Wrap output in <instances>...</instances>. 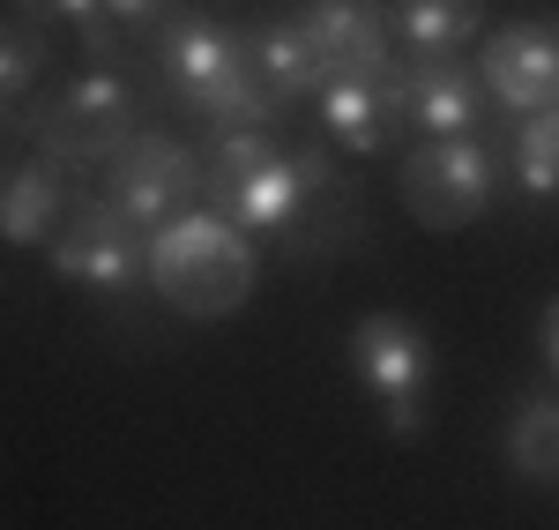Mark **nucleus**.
Masks as SVG:
<instances>
[{
    "instance_id": "f257e3e1",
    "label": "nucleus",
    "mask_w": 559,
    "mask_h": 530,
    "mask_svg": "<svg viewBox=\"0 0 559 530\" xmlns=\"http://www.w3.org/2000/svg\"><path fill=\"white\" fill-rule=\"evenodd\" d=\"M261 255L239 224H224L216 210H179L173 224L150 232V292L179 314V321H224L254 299Z\"/></svg>"
},
{
    "instance_id": "f03ea898",
    "label": "nucleus",
    "mask_w": 559,
    "mask_h": 530,
    "mask_svg": "<svg viewBox=\"0 0 559 530\" xmlns=\"http://www.w3.org/2000/svg\"><path fill=\"white\" fill-rule=\"evenodd\" d=\"M157 75L173 90L179 113H194L202 128H276V113L261 105L239 31L216 23L202 8H173V23L157 31Z\"/></svg>"
},
{
    "instance_id": "7ed1b4c3",
    "label": "nucleus",
    "mask_w": 559,
    "mask_h": 530,
    "mask_svg": "<svg viewBox=\"0 0 559 530\" xmlns=\"http://www.w3.org/2000/svg\"><path fill=\"white\" fill-rule=\"evenodd\" d=\"M500 142L485 134H440V142H411L403 157V210L426 232H463L500 202Z\"/></svg>"
},
{
    "instance_id": "20e7f679",
    "label": "nucleus",
    "mask_w": 559,
    "mask_h": 530,
    "mask_svg": "<svg viewBox=\"0 0 559 530\" xmlns=\"http://www.w3.org/2000/svg\"><path fill=\"white\" fill-rule=\"evenodd\" d=\"M142 128V90L120 68H90L83 83L52 90V105L31 113V142L45 157H60L68 173L83 165H112V150Z\"/></svg>"
},
{
    "instance_id": "39448f33",
    "label": "nucleus",
    "mask_w": 559,
    "mask_h": 530,
    "mask_svg": "<svg viewBox=\"0 0 559 530\" xmlns=\"http://www.w3.org/2000/svg\"><path fill=\"white\" fill-rule=\"evenodd\" d=\"M52 276L97 299H134L150 284V232L128 224L105 195H83L52 232Z\"/></svg>"
},
{
    "instance_id": "423d86ee",
    "label": "nucleus",
    "mask_w": 559,
    "mask_h": 530,
    "mask_svg": "<svg viewBox=\"0 0 559 530\" xmlns=\"http://www.w3.org/2000/svg\"><path fill=\"white\" fill-rule=\"evenodd\" d=\"M105 202L128 224H142V232H157L179 210H194L202 202V157H194V142H179L165 128H134L112 150V165H105Z\"/></svg>"
},
{
    "instance_id": "0eeeda50",
    "label": "nucleus",
    "mask_w": 559,
    "mask_h": 530,
    "mask_svg": "<svg viewBox=\"0 0 559 530\" xmlns=\"http://www.w3.org/2000/svg\"><path fill=\"white\" fill-rule=\"evenodd\" d=\"M388 105H395V128H411L418 142L485 134V120H492V97H485L471 60H395L388 68Z\"/></svg>"
},
{
    "instance_id": "6e6552de",
    "label": "nucleus",
    "mask_w": 559,
    "mask_h": 530,
    "mask_svg": "<svg viewBox=\"0 0 559 530\" xmlns=\"http://www.w3.org/2000/svg\"><path fill=\"white\" fill-rule=\"evenodd\" d=\"M477 83L492 97V113L530 120L559 105V23H508L477 38Z\"/></svg>"
},
{
    "instance_id": "1a4fd4ad",
    "label": "nucleus",
    "mask_w": 559,
    "mask_h": 530,
    "mask_svg": "<svg viewBox=\"0 0 559 530\" xmlns=\"http://www.w3.org/2000/svg\"><path fill=\"white\" fill-rule=\"evenodd\" d=\"M350 374L366 381V397H432V374H440V352L432 337L411 321V314H366L350 329Z\"/></svg>"
},
{
    "instance_id": "9d476101",
    "label": "nucleus",
    "mask_w": 559,
    "mask_h": 530,
    "mask_svg": "<svg viewBox=\"0 0 559 530\" xmlns=\"http://www.w3.org/2000/svg\"><path fill=\"white\" fill-rule=\"evenodd\" d=\"M299 173H306V210L292 217V232L276 239L284 262H329V255L358 247V239H366V217H358V187L336 173V157L313 150V142H299Z\"/></svg>"
},
{
    "instance_id": "9b49d317",
    "label": "nucleus",
    "mask_w": 559,
    "mask_h": 530,
    "mask_svg": "<svg viewBox=\"0 0 559 530\" xmlns=\"http://www.w3.org/2000/svg\"><path fill=\"white\" fill-rule=\"evenodd\" d=\"M292 23L306 31V45L321 52L329 75H381V68H395L388 0H299Z\"/></svg>"
},
{
    "instance_id": "f8f14e48",
    "label": "nucleus",
    "mask_w": 559,
    "mask_h": 530,
    "mask_svg": "<svg viewBox=\"0 0 559 530\" xmlns=\"http://www.w3.org/2000/svg\"><path fill=\"white\" fill-rule=\"evenodd\" d=\"M239 52H247V75H254V90H261L269 113H299V105H313L321 83H329L321 52L306 45V31L292 23V15H261V23H247V31H239Z\"/></svg>"
},
{
    "instance_id": "ddd939ff",
    "label": "nucleus",
    "mask_w": 559,
    "mask_h": 530,
    "mask_svg": "<svg viewBox=\"0 0 559 530\" xmlns=\"http://www.w3.org/2000/svg\"><path fill=\"white\" fill-rule=\"evenodd\" d=\"M75 202H83V195H75V173H68L60 157L31 150L23 165L0 173V239H8V247H52V232L68 224Z\"/></svg>"
},
{
    "instance_id": "4468645a",
    "label": "nucleus",
    "mask_w": 559,
    "mask_h": 530,
    "mask_svg": "<svg viewBox=\"0 0 559 530\" xmlns=\"http://www.w3.org/2000/svg\"><path fill=\"white\" fill-rule=\"evenodd\" d=\"M202 210H216L224 224H239L247 239H284V232H292V217L306 210L299 150H284L269 173H254V179H239V187H224V195H210Z\"/></svg>"
},
{
    "instance_id": "2eb2a0df",
    "label": "nucleus",
    "mask_w": 559,
    "mask_h": 530,
    "mask_svg": "<svg viewBox=\"0 0 559 530\" xmlns=\"http://www.w3.org/2000/svg\"><path fill=\"white\" fill-rule=\"evenodd\" d=\"M485 31V0H388V38L403 60H463Z\"/></svg>"
},
{
    "instance_id": "dca6fc26",
    "label": "nucleus",
    "mask_w": 559,
    "mask_h": 530,
    "mask_svg": "<svg viewBox=\"0 0 559 530\" xmlns=\"http://www.w3.org/2000/svg\"><path fill=\"white\" fill-rule=\"evenodd\" d=\"M313 113H321L329 142H344L350 157H373V150H388V134H395L388 68H381V75H329V83H321V97H313Z\"/></svg>"
},
{
    "instance_id": "f3484780",
    "label": "nucleus",
    "mask_w": 559,
    "mask_h": 530,
    "mask_svg": "<svg viewBox=\"0 0 559 530\" xmlns=\"http://www.w3.org/2000/svg\"><path fill=\"white\" fill-rule=\"evenodd\" d=\"M45 68H52V45L31 31V23H15V15H0V128L31 134V90L45 83Z\"/></svg>"
},
{
    "instance_id": "a211bd4d",
    "label": "nucleus",
    "mask_w": 559,
    "mask_h": 530,
    "mask_svg": "<svg viewBox=\"0 0 559 530\" xmlns=\"http://www.w3.org/2000/svg\"><path fill=\"white\" fill-rule=\"evenodd\" d=\"M194 157H202V202H210L224 187L269 173V165L284 157V142H276V128H210L194 142Z\"/></svg>"
},
{
    "instance_id": "6ab92c4d",
    "label": "nucleus",
    "mask_w": 559,
    "mask_h": 530,
    "mask_svg": "<svg viewBox=\"0 0 559 530\" xmlns=\"http://www.w3.org/2000/svg\"><path fill=\"white\" fill-rule=\"evenodd\" d=\"M508 471L530 486H559V397H522L508 419Z\"/></svg>"
},
{
    "instance_id": "aec40b11",
    "label": "nucleus",
    "mask_w": 559,
    "mask_h": 530,
    "mask_svg": "<svg viewBox=\"0 0 559 530\" xmlns=\"http://www.w3.org/2000/svg\"><path fill=\"white\" fill-rule=\"evenodd\" d=\"M500 150H508L500 165L515 173L522 195H530V202H552V195H559V105H552V113H530V120H515Z\"/></svg>"
},
{
    "instance_id": "412c9836",
    "label": "nucleus",
    "mask_w": 559,
    "mask_h": 530,
    "mask_svg": "<svg viewBox=\"0 0 559 530\" xmlns=\"http://www.w3.org/2000/svg\"><path fill=\"white\" fill-rule=\"evenodd\" d=\"M173 8H187V0H105V15H112L128 38H157V31L173 23Z\"/></svg>"
},
{
    "instance_id": "4be33fe9",
    "label": "nucleus",
    "mask_w": 559,
    "mask_h": 530,
    "mask_svg": "<svg viewBox=\"0 0 559 530\" xmlns=\"http://www.w3.org/2000/svg\"><path fill=\"white\" fill-rule=\"evenodd\" d=\"M75 45H83L90 68H120V52H128V31H120L112 15H97V23H83V31H75Z\"/></svg>"
},
{
    "instance_id": "5701e85b",
    "label": "nucleus",
    "mask_w": 559,
    "mask_h": 530,
    "mask_svg": "<svg viewBox=\"0 0 559 530\" xmlns=\"http://www.w3.org/2000/svg\"><path fill=\"white\" fill-rule=\"evenodd\" d=\"M373 411H381L388 441H418V434H426V397H388V403H373Z\"/></svg>"
},
{
    "instance_id": "b1692460",
    "label": "nucleus",
    "mask_w": 559,
    "mask_h": 530,
    "mask_svg": "<svg viewBox=\"0 0 559 530\" xmlns=\"http://www.w3.org/2000/svg\"><path fill=\"white\" fill-rule=\"evenodd\" d=\"M52 15L83 31V23H97V15H105V0H52Z\"/></svg>"
},
{
    "instance_id": "393cba45",
    "label": "nucleus",
    "mask_w": 559,
    "mask_h": 530,
    "mask_svg": "<svg viewBox=\"0 0 559 530\" xmlns=\"http://www.w3.org/2000/svg\"><path fill=\"white\" fill-rule=\"evenodd\" d=\"M537 344H545V366L559 374V299L545 307V321H537Z\"/></svg>"
},
{
    "instance_id": "a878e982",
    "label": "nucleus",
    "mask_w": 559,
    "mask_h": 530,
    "mask_svg": "<svg viewBox=\"0 0 559 530\" xmlns=\"http://www.w3.org/2000/svg\"><path fill=\"white\" fill-rule=\"evenodd\" d=\"M0 142H8V128H0ZM0 173H8V165H0Z\"/></svg>"
}]
</instances>
